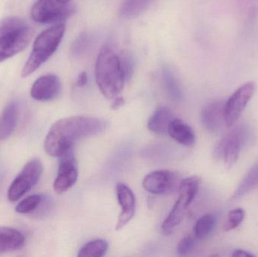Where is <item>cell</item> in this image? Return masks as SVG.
<instances>
[{
    "mask_svg": "<svg viewBox=\"0 0 258 257\" xmlns=\"http://www.w3.org/2000/svg\"><path fill=\"white\" fill-rule=\"evenodd\" d=\"M258 182V167H255L251 169L248 175L242 181V184L239 185V188L236 190V193L233 196V199L240 197L245 193H248L251 189Z\"/></svg>",
    "mask_w": 258,
    "mask_h": 257,
    "instance_id": "obj_26",
    "label": "cell"
},
{
    "mask_svg": "<svg viewBox=\"0 0 258 257\" xmlns=\"http://www.w3.org/2000/svg\"><path fill=\"white\" fill-rule=\"evenodd\" d=\"M75 9L58 0H37L31 9V18L39 24L61 23L74 14Z\"/></svg>",
    "mask_w": 258,
    "mask_h": 257,
    "instance_id": "obj_5",
    "label": "cell"
},
{
    "mask_svg": "<svg viewBox=\"0 0 258 257\" xmlns=\"http://www.w3.org/2000/svg\"><path fill=\"white\" fill-rule=\"evenodd\" d=\"M173 113L168 107H160L156 109L149 119L147 127L151 132L164 134L168 132L170 124L172 122Z\"/></svg>",
    "mask_w": 258,
    "mask_h": 257,
    "instance_id": "obj_18",
    "label": "cell"
},
{
    "mask_svg": "<svg viewBox=\"0 0 258 257\" xmlns=\"http://www.w3.org/2000/svg\"><path fill=\"white\" fill-rule=\"evenodd\" d=\"M116 191L118 202L121 207V213L115 230L119 231L133 219L136 203L135 195L126 184L119 183L116 185Z\"/></svg>",
    "mask_w": 258,
    "mask_h": 257,
    "instance_id": "obj_12",
    "label": "cell"
},
{
    "mask_svg": "<svg viewBox=\"0 0 258 257\" xmlns=\"http://www.w3.org/2000/svg\"><path fill=\"white\" fill-rule=\"evenodd\" d=\"M95 79L104 97L113 100L119 96L127 81L120 55L108 45H104L95 63Z\"/></svg>",
    "mask_w": 258,
    "mask_h": 257,
    "instance_id": "obj_2",
    "label": "cell"
},
{
    "mask_svg": "<svg viewBox=\"0 0 258 257\" xmlns=\"http://www.w3.org/2000/svg\"><path fill=\"white\" fill-rule=\"evenodd\" d=\"M180 175L169 170H157L147 175L143 181L146 191L153 195H168L178 190Z\"/></svg>",
    "mask_w": 258,
    "mask_h": 257,
    "instance_id": "obj_8",
    "label": "cell"
},
{
    "mask_svg": "<svg viewBox=\"0 0 258 257\" xmlns=\"http://www.w3.org/2000/svg\"><path fill=\"white\" fill-rule=\"evenodd\" d=\"M201 179L197 176L189 177L182 180L178 190V199L162 225V232L169 235L180 225L189 205L198 193Z\"/></svg>",
    "mask_w": 258,
    "mask_h": 257,
    "instance_id": "obj_4",
    "label": "cell"
},
{
    "mask_svg": "<svg viewBox=\"0 0 258 257\" xmlns=\"http://www.w3.org/2000/svg\"><path fill=\"white\" fill-rule=\"evenodd\" d=\"M245 218V211L242 208H236L230 211L227 220L224 223V230L225 232L233 230L239 226Z\"/></svg>",
    "mask_w": 258,
    "mask_h": 257,
    "instance_id": "obj_27",
    "label": "cell"
},
{
    "mask_svg": "<svg viewBox=\"0 0 258 257\" xmlns=\"http://www.w3.org/2000/svg\"><path fill=\"white\" fill-rule=\"evenodd\" d=\"M42 174V164L38 158L30 160L15 178L8 191L11 202L19 200L37 184Z\"/></svg>",
    "mask_w": 258,
    "mask_h": 257,
    "instance_id": "obj_6",
    "label": "cell"
},
{
    "mask_svg": "<svg viewBox=\"0 0 258 257\" xmlns=\"http://www.w3.org/2000/svg\"><path fill=\"white\" fill-rule=\"evenodd\" d=\"M232 256L234 257H253L254 256V255L252 254V253H249L248 251H246V250L238 249V250H236L233 251Z\"/></svg>",
    "mask_w": 258,
    "mask_h": 257,
    "instance_id": "obj_32",
    "label": "cell"
},
{
    "mask_svg": "<svg viewBox=\"0 0 258 257\" xmlns=\"http://www.w3.org/2000/svg\"><path fill=\"white\" fill-rule=\"evenodd\" d=\"M121 61H122V68H123L124 72H125V77L127 81L132 78L135 69V65H134V60L132 56L128 52L124 51L120 54Z\"/></svg>",
    "mask_w": 258,
    "mask_h": 257,
    "instance_id": "obj_28",
    "label": "cell"
},
{
    "mask_svg": "<svg viewBox=\"0 0 258 257\" xmlns=\"http://www.w3.org/2000/svg\"><path fill=\"white\" fill-rule=\"evenodd\" d=\"M65 30L64 24L58 23L38 35L30 57L23 67L22 77L25 78L31 75L52 56L63 39Z\"/></svg>",
    "mask_w": 258,
    "mask_h": 257,
    "instance_id": "obj_3",
    "label": "cell"
},
{
    "mask_svg": "<svg viewBox=\"0 0 258 257\" xmlns=\"http://www.w3.org/2000/svg\"><path fill=\"white\" fill-rule=\"evenodd\" d=\"M216 222V218L214 214H208L200 217L195 226H194V234L197 238H204L209 235Z\"/></svg>",
    "mask_w": 258,
    "mask_h": 257,
    "instance_id": "obj_23",
    "label": "cell"
},
{
    "mask_svg": "<svg viewBox=\"0 0 258 257\" xmlns=\"http://www.w3.org/2000/svg\"><path fill=\"white\" fill-rule=\"evenodd\" d=\"M25 237L18 229L0 226V253H9L22 248Z\"/></svg>",
    "mask_w": 258,
    "mask_h": 257,
    "instance_id": "obj_14",
    "label": "cell"
},
{
    "mask_svg": "<svg viewBox=\"0 0 258 257\" xmlns=\"http://www.w3.org/2000/svg\"><path fill=\"white\" fill-rule=\"evenodd\" d=\"M253 81H248L241 85L224 104V120L227 126L234 125L245 110L255 92Z\"/></svg>",
    "mask_w": 258,
    "mask_h": 257,
    "instance_id": "obj_7",
    "label": "cell"
},
{
    "mask_svg": "<svg viewBox=\"0 0 258 257\" xmlns=\"http://www.w3.org/2000/svg\"><path fill=\"white\" fill-rule=\"evenodd\" d=\"M240 152V141L239 137L230 134L221 140L215 149V155L222 157L224 166L230 170L236 164Z\"/></svg>",
    "mask_w": 258,
    "mask_h": 257,
    "instance_id": "obj_13",
    "label": "cell"
},
{
    "mask_svg": "<svg viewBox=\"0 0 258 257\" xmlns=\"http://www.w3.org/2000/svg\"><path fill=\"white\" fill-rule=\"evenodd\" d=\"M43 197L41 195H32L25 198L16 206L15 211L18 214H30L37 209L42 203Z\"/></svg>",
    "mask_w": 258,
    "mask_h": 257,
    "instance_id": "obj_24",
    "label": "cell"
},
{
    "mask_svg": "<svg viewBox=\"0 0 258 257\" xmlns=\"http://www.w3.org/2000/svg\"><path fill=\"white\" fill-rule=\"evenodd\" d=\"M108 250V243L103 239H96L86 243L79 251V257L104 256Z\"/></svg>",
    "mask_w": 258,
    "mask_h": 257,
    "instance_id": "obj_20",
    "label": "cell"
},
{
    "mask_svg": "<svg viewBox=\"0 0 258 257\" xmlns=\"http://www.w3.org/2000/svg\"><path fill=\"white\" fill-rule=\"evenodd\" d=\"M58 1L62 2V3H68V2L70 1V0H58Z\"/></svg>",
    "mask_w": 258,
    "mask_h": 257,
    "instance_id": "obj_33",
    "label": "cell"
},
{
    "mask_svg": "<svg viewBox=\"0 0 258 257\" xmlns=\"http://www.w3.org/2000/svg\"><path fill=\"white\" fill-rule=\"evenodd\" d=\"M58 170L53 185L57 194H63L74 187L78 179V167L74 155V150L60 157Z\"/></svg>",
    "mask_w": 258,
    "mask_h": 257,
    "instance_id": "obj_9",
    "label": "cell"
},
{
    "mask_svg": "<svg viewBox=\"0 0 258 257\" xmlns=\"http://www.w3.org/2000/svg\"><path fill=\"white\" fill-rule=\"evenodd\" d=\"M61 90L60 78L54 74L39 77L32 86L30 95L33 99L47 102L55 99Z\"/></svg>",
    "mask_w": 258,
    "mask_h": 257,
    "instance_id": "obj_11",
    "label": "cell"
},
{
    "mask_svg": "<svg viewBox=\"0 0 258 257\" xmlns=\"http://www.w3.org/2000/svg\"><path fill=\"white\" fill-rule=\"evenodd\" d=\"M32 37L33 31L30 27L16 33L0 36V63L27 48Z\"/></svg>",
    "mask_w": 258,
    "mask_h": 257,
    "instance_id": "obj_10",
    "label": "cell"
},
{
    "mask_svg": "<svg viewBox=\"0 0 258 257\" xmlns=\"http://www.w3.org/2000/svg\"><path fill=\"white\" fill-rule=\"evenodd\" d=\"M19 107L16 102H11L0 115V140L10 137L17 126Z\"/></svg>",
    "mask_w": 258,
    "mask_h": 257,
    "instance_id": "obj_16",
    "label": "cell"
},
{
    "mask_svg": "<svg viewBox=\"0 0 258 257\" xmlns=\"http://www.w3.org/2000/svg\"><path fill=\"white\" fill-rule=\"evenodd\" d=\"M88 81V75L86 72H81L79 74L78 77H77V85L78 87L82 88L84 87Z\"/></svg>",
    "mask_w": 258,
    "mask_h": 257,
    "instance_id": "obj_30",
    "label": "cell"
},
{
    "mask_svg": "<svg viewBox=\"0 0 258 257\" xmlns=\"http://www.w3.org/2000/svg\"><path fill=\"white\" fill-rule=\"evenodd\" d=\"M162 81L170 97L176 101L180 100L181 98V91L177 78H175L170 68H164L162 71Z\"/></svg>",
    "mask_w": 258,
    "mask_h": 257,
    "instance_id": "obj_22",
    "label": "cell"
},
{
    "mask_svg": "<svg viewBox=\"0 0 258 257\" xmlns=\"http://www.w3.org/2000/svg\"><path fill=\"white\" fill-rule=\"evenodd\" d=\"M107 123L99 118L77 116L59 119L50 128L44 149L50 156L60 158L82 139L98 135L105 131Z\"/></svg>",
    "mask_w": 258,
    "mask_h": 257,
    "instance_id": "obj_1",
    "label": "cell"
},
{
    "mask_svg": "<svg viewBox=\"0 0 258 257\" xmlns=\"http://www.w3.org/2000/svg\"><path fill=\"white\" fill-rule=\"evenodd\" d=\"M153 0H125L119 9L122 18H133L142 13Z\"/></svg>",
    "mask_w": 258,
    "mask_h": 257,
    "instance_id": "obj_19",
    "label": "cell"
},
{
    "mask_svg": "<svg viewBox=\"0 0 258 257\" xmlns=\"http://www.w3.org/2000/svg\"><path fill=\"white\" fill-rule=\"evenodd\" d=\"M171 138L183 146H190L194 144L196 136L189 125L179 119H174L168 130Z\"/></svg>",
    "mask_w": 258,
    "mask_h": 257,
    "instance_id": "obj_17",
    "label": "cell"
},
{
    "mask_svg": "<svg viewBox=\"0 0 258 257\" xmlns=\"http://www.w3.org/2000/svg\"><path fill=\"white\" fill-rule=\"evenodd\" d=\"M125 104V99L122 96H118L113 99L112 103L111 108L116 110L122 107Z\"/></svg>",
    "mask_w": 258,
    "mask_h": 257,
    "instance_id": "obj_31",
    "label": "cell"
},
{
    "mask_svg": "<svg viewBox=\"0 0 258 257\" xmlns=\"http://www.w3.org/2000/svg\"><path fill=\"white\" fill-rule=\"evenodd\" d=\"M27 27H29L28 24L22 18L9 17L0 21V36L16 33Z\"/></svg>",
    "mask_w": 258,
    "mask_h": 257,
    "instance_id": "obj_21",
    "label": "cell"
},
{
    "mask_svg": "<svg viewBox=\"0 0 258 257\" xmlns=\"http://www.w3.org/2000/svg\"><path fill=\"white\" fill-rule=\"evenodd\" d=\"M92 44V36L89 33H80L74 41L71 46V52L73 55L81 56L86 52Z\"/></svg>",
    "mask_w": 258,
    "mask_h": 257,
    "instance_id": "obj_25",
    "label": "cell"
},
{
    "mask_svg": "<svg viewBox=\"0 0 258 257\" xmlns=\"http://www.w3.org/2000/svg\"><path fill=\"white\" fill-rule=\"evenodd\" d=\"M224 104L212 102L206 105L202 111L203 125L210 131H217L224 120Z\"/></svg>",
    "mask_w": 258,
    "mask_h": 257,
    "instance_id": "obj_15",
    "label": "cell"
},
{
    "mask_svg": "<svg viewBox=\"0 0 258 257\" xmlns=\"http://www.w3.org/2000/svg\"><path fill=\"white\" fill-rule=\"evenodd\" d=\"M194 238L191 235H187L182 238L181 241L177 244V253L179 256H186L190 253L194 247Z\"/></svg>",
    "mask_w": 258,
    "mask_h": 257,
    "instance_id": "obj_29",
    "label": "cell"
}]
</instances>
